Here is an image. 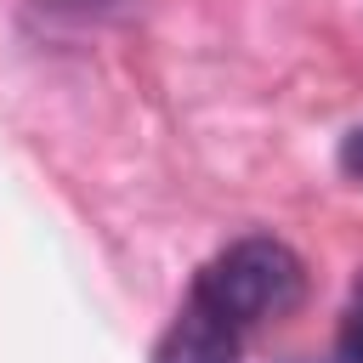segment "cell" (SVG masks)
Returning <instances> with one entry per match:
<instances>
[{"instance_id":"obj_1","label":"cell","mask_w":363,"mask_h":363,"mask_svg":"<svg viewBox=\"0 0 363 363\" xmlns=\"http://www.w3.org/2000/svg\"><path fill=\"white\" fill-rule=\"evenodd\" d=\"M301 295H306V267L284 238L272 233L233 238L193 272L170 329L159 335L153 363H238L244 340L261 323L295 312Z\"/></svg>"},{"instance_id":"obj_2","label":"cell","mask_w":363,"mask_h":363,"mask_svg":"<svg viewBox=\"0 0 363 363\" xmlns=\"http://www.w3.org/2000/svg\"><path fill=\"white\" fill-rule=\"evenodd\" d=\"M329 363H363V278H357L352 295H346V312H340V323H335Z\"/></svg>"},{"instance_id":"obj_3","label":"cell","mask_w":363,"mask_h":363,"mask_svg":"<svg viewBox=\"0 0 363 363\" xmlns=\"http://www.w3.org/2000/svg\"><path fill=\"white\" fill-rule=\"evenodd\" d=\"M335 159H340V170H346L352 182H363V125L340 136V153H335Z\"/></svg>"}]
</instances>
